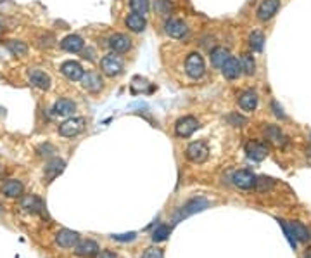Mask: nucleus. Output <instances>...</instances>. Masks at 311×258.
<instances>
[{
  "label": "nucleus",
  "instance_id": "obj_1",
  "mask_svg": "<svg viewBox=\"0 0 311 258\" xmlns=\"http://www.w3.org/2000/svg\"><path fill=\"white\" fill-rule=\"evenodd\" d=\"M185 73L188 78L192 80H199V78L204 76L206 73V64H204V59L199 52H190L185 59Z\"/></svg>",
  "mask_w": 311,
  "mask_h": 258
},
{
  "label": "nucleus",
  "instance_id": "obj_2",
  "mask_svg": "<svg viewBox=\"0 0 311 258\" xmlns=\"http://www.w3.org/2000/svg\"><path fill=\"white\" fill-rule=\"evenodd\" d=\"M123 66H125L123 59H121L116 52H111V54L104 56L102 61H100V69H102V73L111 78L121 75V73H123Z\"/></svg>",
  "mask_w": 311,
  "mask_h": 258
},
{
  "label": "nucleus",
  "instance_id": "obj_3",
  "mask_svg": "<svg viewBox=\"0 0 311 258\" xmlns=\"http://www.w3.org/2000/svg\"><path fill=\"white\" fill-rule=\"evenodd\" d=\"M185 156H187L188 161H192V163H195V165L204 163V161L209 158V147H208V144H206L204 141L190 142V144L187 146V149H185Z\"/></svg>",
  "mask_w": 311,
  "mask_h": 258
},
{
  "label": "nucleus",
  "instance_id": "obj_4",
  "mask_svg": "<svg viewBox=\"0 0 311 258\" xmlns=\"http://www.w3.org/2000/svg\"><path fill=\"white\" fill-rule=\"evenodd\" d=\"M83 128H85V118L81 116L68 118V120L59 125V135L66 139H71V137H76L78 134H81Z\"/></svg>",
  "mask_w": 311,
  "mask_h": 258
},
{
  "label": "nucleus",
  "instance_id": "obj_5",
  "mask_svg": "<svg viewBox=\"0 0 311 258\" xmlns=\"http://www.w3.org/2000/svg\"><path fill=\"white\" fill-rule=\"evenodd\" d=\"M232 184L242 191H252L258 186V177L249 170H237L232 175Z\"/></svg>",
  "mask_w": 311,
  "mask_h": 258
},
{
  "label": "nucleus",
  "instance_id": "obj_6",
  "mask_svg": "<svg viewBox=\"0 0 311 258\" xmlns=\"http://www.w3.org/2000/svg\"><path fill=\"white\" fill-rule=\"evenodd\" d=\"M197 128H199V120L195 116H183L175 123V134H177V137L182 139L190 137Z\"/></svg>",
  "mask_w": 311,
  "mask_h": 258
},
{
  "label": "nucleus",
  "instance_id": "obj_7",
  "mask_svg": "<svg viewBox=\"0 0 311 258\" xmlns=\"http://www.w3.org/2000/svg\"><path fill=\"white\" fill-rule=\"evenodd\" d=\"M54 241L59 248L69 250V248H74L78 244V241H80V234H78L76 230H71V229H61L55 233Z\"/></svg>",
  "mask_w": 311,
  "mask_h": 258
},
{
  "label": "nucleus",
  "instance_id": "obj_8",
  "mask_svg": "<svg viewBox=\"0 0 311 258\" xmlns=\"http://www.w3.org/2000/svg\"><path fill=\"white\" fill-rule=\"evenodd\" d=\"M209 207V201L206 198H194L190 201H187L185 204L180 208V212H178V215L175 217V220H180V218L183 217H188V215H194V213L197 212H203V210H206Z\"/></svg>",
  "mask_w": 311,
  "mask_h": 258
},
{
  "label": "nucleus",
  "instance_id": "obj_9",
  "mask_svg": "<svg viewBox=\"0 0 311 258\" xmlns=\"http://www.w3.org/2000/svg\"><path fill=\"white\" fill-rule=\"evenodd\" d=\"M282 2L280 0H261V4L256 9V16L260 21H270L278 12Z\"/></svg>",
  "mask_w": 311,
  "mask_h": 258
},
{
  "label": "nucleus",
  "instance_id": "obj_10",
  "mask_svg": "<svg viewBox=\"0 0 311 258\" xmlns=\"http://www.w3.org/2000/svg\"><path fill=\"white\" fill-rule=\"evenodd\" d=\"M268 152H270L268 146L261 141H249L246 144V154L252 161H263L268 156Z\"/></svg>",
  "mask_w": 311,
  "mask_h": 258
},
{
  "label": "nucleus",
  "instance_id": "obj_11",
  "mask_svg": "<svg viewBox=\"0 0 311 258\" xmlns=\"http://www.w3.org/2000/svg\"><path fill=\"white\" fill-rule=\"evenodd\" d=\"M100 251L99 244L94 239H80L74 246V255L80 258H94Z\"/></svg>",
  "mask_w": 311,
  "mask_h": 258
},
{
  "label": "nucleus",
  "instance_id": "obj_12",
  "mask_svg": "<svg viewBox=\"0 0 311 258\" xmlns=\"http://www.w3.org/2000/svg\"><path fill=\"white\" fill-rule=\"evenodd\" d=\"M164 30H166V33H168L169 37L178 38V40H180V38H185L188 35V26L183 23L182 19H175V17L166 19Z\"/></svg>",
  "mask_w": 311,
  "mask_h": 258
},
{
  "label": "nucleus",
  "instance_id": "obj_13",
  "mask_svg": "<svg viewBox=\"0 0 311 258\" xmlns=\"http://www.w3.org/2000/svg\"><path fill=\"white\" fill-rule=\"evenodd\" d=\"M21 208L28 213H43L45 212V203L37 194H26L21 196Z\"/></svg>",
  "mask_w": 311,
  "mask_h": 258
},
{
  "label": "nucleus",
  "instance_id": "obj_14",
  "mask_svg": "<svg viewBox=\"0 0 311 258\" xmlns=\"http://www.w3.org/2000/svg\"><path fill=\"white\" fill-rule=\"evenodd\" d=\"M107 45L111 47V50L116 52V54H123V52L130 50L131 40L126 37L125 33H115V35H111V37H109Z\"/></svg>",
  "mask_w": 311,
  "mask_h": 258
},
{
  "label": "nucleus",
  "instance_id": "obj_15",
  "mask_svg": "<svg viewBox=\"0 0 311 258\" xmlns=\"http://www.w3.org/2000/svg\"><path fill=\"white\" fill-rule=\"evenodd\" d=\"M28 78H30V82H32V85L37 87V89H40V90H49L50 85H52L50 76L47 75L45 71H42V69H37V68L30 69V71H28Z\"/></svg>",
  "mask_w": 311,
  "mask_h": 258
},
{
  "label": "nucleus",
  "instance_id": "obj_16",
  "mask_svg": "<svg viewBox=\"0 0 311 258\" xmlns=\"http://www.w3.org/2000/svg\"><path fill=\"white\" fill-rule=\"evenodd\" d=\"M61 71H63V75L71 82L81 80L83 75H85L81 64L76 63V61H66V63H63L61 64Z\"/></svg>",
  "mask_w": 311,
  "mask_h": 258
},
{
  "label": "nucleus",
  "instance_id": "obj_17",
  "mask_svg": "<svg viewBox=\"0 0 311 258\" xmlns=\"http://www.w3.org/2000/svg\"><path fill=\"white\" fill-rule=\"evenodd\" d=\"M263 132H265L266 141L275 144V146L282 147V146H286V144H287V135L284 134L282 128L277 126V125H266Z\"/></svg>",
  "mask_w": 311,
  "mask_h": 258
},
{
  "label": "nucleus",
  "instance_id": "obj_18",
  "mask_svg": "<svg viewBox=\"0 0 311 258\" xmlns=\"http://www.w3.org/2000/svg\"><path fill=\"white\" fill-rule=\"evenodd\" d=\"M0 191H2V194L6 196V198H21L23 196V182L17 180V178H9L2 184V187H0Z\"/></svg>",
  "mask_w": 311,
  "mask_h": 258
},
{
  "label": "nucleus",
  "instance_id": "obj_19",
  "mask_svg": "<svg viewBox=\"0 0 311 258\" xmlns=\"http://www.w3.org/2000/svg\"><path fill=\"white\" fill-rule=\"evenodd\" d=\"M221 73L225 78H229V80H235V78H239L242 75V66H240V61L237 58H230L225 61V64L221 66Z\"/></svg>",
  "mask_w": 311,
  "mask_h": 258
},
{
  "label": "nucleus",
  "instance_id": "obj_20",
  "mask_svg": "<svg viewBox=\"0 0 311 258\" xmlns=\"http://www.w3.org/2000/svg\"><path fill=\"white\" fill-rule=\"evenodd\" d=\"M66 168V161L61 160V158H52L49 163L45 165V180L47 182H52L55 177H59L61 173L64 172Z\"/></svg>",
  "mask_w": 311,
  "mask_h": 258
},
{
  "label": "nucleus",
  "instance_id": "obj_21",
  "mask_svg": "<svg viewBox=\"0 0 311 258\" xmlns=\"http://www.w3.org/2000/svg\"><path fill=\"white\" fill-rule=\"evenodd\" d=\"M61 47H63V50L69 52V54H76V52L83 50L85 42H83V38L80 37V35H68L66 38H63Z\"/></svg>",
  "mask_w": 311,
  "mask_h": 258
},
{
  "label": "nucleus",
  "instance_id": "obj_22",
  "mask_svg": "<svg viewBox=\"0 0 311 258\" xmlns=\"http://www.w3.org/2000/svg\"><path fill=\"white\" fill-rule=\"evenodd\" d=\"M76 109V104L73 102L71 99H59L55 100V104L52 106V116H69L74 113Z\"/></svg>",
  "mask_w": 311,
  "mask_h": 258
},
{
  "label": "nucleus",
  "instance_id": "obj_23",
  "mask_svg": "<svg viewBox=\"0 0 311 258\" xmlns=\"http://www.w3.org/2000/svg\"><path fill=\"white\" fill-rule=\"evenodd\" d=\"M239 106L242 111H247V113H251L254 111V109L258 108V94H256V90H246V92H242V94L239 95Z\"/></svg>",
  "mask_w": 311,
  "mask_h": 258
},
{
  "label": "nucleus",
  "instance_id": "obj_24",
  "mask_svg": "<svg viewBox=\"0 0 311 258\" xmlns=\"http://www.w3.org/2000/svg\"><path fill=\"white\" fill-rule=\"evenodd\" d=\"M81 84L87 90L92 92V94H97V92H100V89H102V78H100L99 73L89 71V73H85V75H83Z\"/></svg>",
  "mask_w": 311,
  "mask_h": 258
},
{
  "label": "nucleus",
  "instance_id": "obj_25",
  "mask_svg": "<svg viewBox=\"0 0 311 258\" xmlns=\"http://www.w3.org/2000/svg\"><path fill=\"white\" fill-rule=\"evenodd\" d=\"M291 229H292V233H294V238H296L297 243H309L311 241V230L303 224V222L292 220Z\"/></svg>",
  "mask_w": 311,
  "mask_h": 258
},
{
  "label": "nucleus",
  "instance_id": "obj_26",
  "mask_svg": "<svg viewBox=\"0 0 311 258\" xmlns=\"http://www.w3.org/2000/svg\"><path fill=\"white\" fill-rule=\"evenodd\" d=\"M125 23H126V28H128L130 32H133V33L144 32V30H146V26H147L146 17L140 16V14H135V12H131V14H128V17H126Z\"/></svg>",
  "mask_w": 311,
  "mask_h": 258
},
{
  "label": "nucleus",
  "instance_id": "obj_27",
  "mask_svg": "<svg viewBox=\"0 0 311 258\" xmlns=\"http://www.w3.org/2000/svg\"><path fill=\"white\" fill-rule=\"evenodd\" d=\"M229 58H230V50L227 47H214L211 50V64L218 69H221V66L225 64V61Z\"/></svg>",
  "mask_w": 311,
  "mask_h": 258
},
{
  "label": "nucleus",
  "instance_id": "obj_28",
  "mask_svg": "<svg viewBox=\"0 0 311 258\" xmlns=\"http://www.w3.org/2000/svg\"><path fill=\"white\" fill-rule=\"evenodd\" d=\"M6 47L9 49L12 56H17V58H23V56L28 54V45L24 42H19V40H7L6 42Z\"/></svg>",
  "mask_w": 311,
  "mask_h": 258
},
{
  "label": "nucleus",
  "instance_id": "obj_29",
  "mask_svg": "<svg viewBox=\"0 0 311 258\" xmlns=\"http://www.w3.org/2000/svg\"><path fill=\"white\" fill-rule=\"evenodd\" d=\"M240 66H242V73L247 76H252L256 73V61L251 54H242L240 58Z\"/></svg>",
  "mask_w": 311,
  "mask_h": 258
},
{
  "label": "nucleus",
  "instance_id": "obj_30",
  "mask_svg": "<svg viewBox=\"0 0 311 258\" xmlns=\"http://www.w3.org/2000/svg\"><path fill=\"white\" fill-rule=\"evenodd\" d=\"M249 45L254 52H261L263 47H265V35L261 32H252L249 35Z\"/></svg>",
  "mask_w": 311,
  "mask_h": 258
},
{
  "label": "nucleus",
  "instance_id": "obj_31",
  "mask_svg": "<svg viewBox=\"0 0 311 258\" xmlns=\"http://www.w3.org/2000/svg\"><path fill=\"white\" fill-rule=\"evenodd\" d=\"M169 234H172V227L166 225V224H161V225H157L154 229V233H152V241L154 243L166 241Z\"/></svg>",
  "mask_w": 311,
  "mask_h": 258
},
{
  "label": "nucleus",
  "instance_id": "obj_32",
  "mask_svg": "<svg viewBox=\"0 0 311 258\" xmlns=\"http://www.w3.org/2000/svg\"><path fill=\"white\" fill-rule=\"evenodd\" d=\"M149 0H130V9L135 12V14H140V16H146L149 12Z\"/></svg>",
  "mask_w": 311,
  "mask_h": 258
},
{
  "label": "nucleus",
  "instance_id": "obj_33",
  "mask_svg": "<svg viewBox=\"0 0 311 258\" xmlns=\"http://www.w3.org/2000/svg\"><path fill=\"white\" fill-rule=\"evenodd\" d=\"M278 224L284 229V234H286L289 244H291V246L296 250V248H297V241H296V238H294V233H292V229H291V224H287L286 220H280V218H278Z\"/></svg>",
  "mask_w": 311,
  "mask_h": 258
},
{
  "label": "nucleus",
  "instance_id": "obj_34",
  "mask_svg": "<svg viewBox=\"0 0 311 258\" xmlns=\"http://www.w3.org/2000/svg\"><path fill=\"white\" fill-rule=\"evenodd\" d=\"M154 9L159 14H163V16H168L169 12L173 11V4L169 2V0H156V4H154Z\"/></svg>",
  "mask_w": 311,
  "mask_h": 258
},
{
  "label": "nucleus",
  "instance_id": "obj_35",
  "mask_svg": "<svg viewBox=\"0 0 311 258\" xmlns=\"http://www.w3.org/2000/svg\"><path fill=\"white\" fill-rule=\"evenodd\" d=\"M140 258H164V251L157 246H151L142 253V256Z\"/></svg>",
  "mask_w": 311,
  "mask_h": 258
},
{
  "label": "nucleus",
  "instance_id": "obj_36",
  "mask_svg": "<svg viewBox=\"0 0 311 258\" xmlns=\"http://www.w3.org/2000/svg\"><path fill=\"white\" fill-rule=\"evenodd\" d=\"M115 241H120V243H128V241H133L135 238H137V234L135 233H128V234H112L111 236Z\"/></svg>",
  "mask_w": 311,
  "mask_h": 258
},
{
  "label": "nucleus",
  "instance_id": "obj_37",
  "mask_svg": "<svg viewBox=\"0 0 311 258\" xmlns=\"http://www.w3.org/2000/svg\"><path fill=\"white\" fill-rule=\"evenodd\" d=\"M229 121H230V125H234V126H242V125H246V123H247L246 118L240 116V115H237V113L230 115V116H229Z\"/></svg>",
  "mask_w": 311,
  "mask_h": 258
},
{
  "label": "nucleus",
  "instance_id": "obj_38",
  "mask_svg": "<svg viewBox=\"0 0 311 258\" xmlns=\"http://www.w3.org/2000/svg\"><path fill=\"white\" fill-rule=\"evenodd\" d=\"M271 109H273V115L277 118H280V120H284V118H286V113H284L282 106H280L277 100H271Z\"/></svg>",
  "mask_w": 311,
  "mask_h": 258
},
{
  "label": "nucleus",
  "instance_id": "obj_39",
  "mask_svg": "<svg viewBox=\"0 0 311 258\" xmlns=\"http://www.w3.org/2000/svg\"><path fill=\"white\" fill-rule=\"evenodd\" d=\"M52 152H55L54 146H50V144H43V146L38 147V154L40 156H50Z\"/></svg>",
  "mask_w": 311,
  "mask_h": 258
},
{
  "label": "nucleus",
  "instance_id": "obj_40",
  "mask_svg": "<svg viewBox=\"0 0 311 258\" xmlns=\"http://www.w3.org/2000/svg\"><path fill=\"white\" fill-rule=\"evenodd\" d=\"M94 258H118V255L111 250H100Z\"/></svg>",
  "mask_w": 311,
  "mask_h": 258
},
{
  "label": "nucleus",
  "instance_id": "obj_41",
  "mask_svg": "<svg viewBox=\"0 0 311 258\" xmlns=\"http://www.w3.org/2000/svg\"><path fill=\"white\" fill-rule=\"evenodd\" d=\"M83 58H85V59L89 58L92 61V59H94V52H92V50H85V52H83Z\"/></svg>",
  "mask_w": 311,
  "mask_h": 258
},
{
  "label": "nucleus",
  "instance_id": "obj_42",
  "mask_svg": "<svg viewBox=\"0 0 311 258\" xmlns=\"http://www.w3.org/2000/svg\"><path fill=\"white\" fill-rule=\"evenodd\" d=\"M304 258H311V248H309V250H306V253H304Z\"/></svg>",
  "mask_w": 311,
  "mask_h": 258
},
{
  "label": "nucleus",
  "instance_id": "obj_43",
  "mask_svg": "<svg viewBox=\"0 0 311 258\" xmlns=\"http://www.w3.org/2000/svg\"><path fill=\"white\" fill-rule=\"evenodd\" d=\"M2 32H4V24L0 23V33H2Z\"/></svg>",
  "mask_w": 311,
  "mask_h": 258
},
{
  "label": "nucleus",
  "instance_id": "obj_44",
  "mask_svg": "<svg viewBox=\"0 0 311 258\" xmlns=\"http://www.w3.org/2000/svg\"><path fill=\"white\" fill-rule=\"evenodd\" d=\"M308 154L311 156V147H309V149H308Z\"/></svg>",
  "mask_w": 311,
  "mask_h": 258
},
{
  "label": "nucleus",
  "instance_id": "obj_45",
  "mask_svg": "<svg viewBox=\"0 0 311 258\" xmlns=\"http://www.w3.org/2000/svg\"><path fill=\"white\" fill-rule=\"evenodd\" d=\"M309 139H311V135H309Z\"/></svg>",
  "mask_w": 311,
  "mask_h": 258
}]
</instances>
